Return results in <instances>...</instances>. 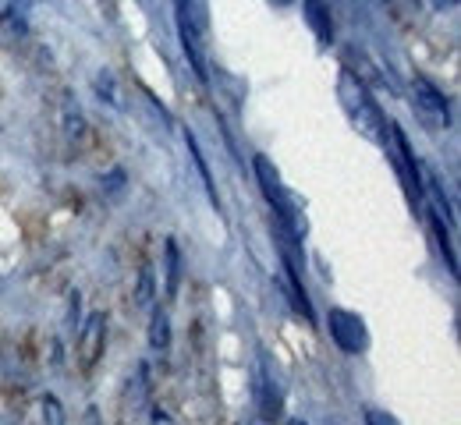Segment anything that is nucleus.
Masks as SVG:
<instances>
[{"instance_id":"obj_1","label":"nucleus","mask_w":461,"mask_h":425,"mask_svg":"<svg viewBox=\"0 0 461 425\" xmlns=\"http://www.w3.org/2000/svg\"><path fill=\"white\" fill-rule=\"evenodd\" d=\"M337 100H341V107H345L348 117H351V125H355L365 138H373V142L383 145V138H387L383 114H380V107L373 103V96H369L365 82H362L355 71H348V68L341 71V78H337Z\"/></svg>"},{"instance_id":"obj_2","label":"nucleus","mask_w":461,"mask_h":425,"mask_svg":"<svg viewBox=\"0 0 461 425\" xmlns=\"http://www.w3.org/2000/svg\"><path fill=\"white\" fill-rule=\"evenodd\" d=\"M174 15H177L181 43H184V50H189L192 68L199 71V78H206L202 43L209 36V4H206V0H174Z\"/></svg>"},{"instance_id":"obj_3","label":"nucleus","mask_w":461,"mask_h":425,"mask_svg":"<svg viewBox=\"0 0 461 425\" xmlns=\"http://www.w3.org/2000/svg\"><path fill=\"white\" fill-rule=\"evenodd\" d=\"M327 329H330V341L345 354H365L369 351V329H365V323L355 312L330 309L327 312Z\"/></svg>"},{"instance_id":"obj_4","label":"nucleus","mask_w":461,"mask_h":425,"mask_svg":"<svg viewBox=\"0 0 461 425\" xmlns=\"http://www.w3.org/2000/svg\"><path fill=\"white\" fill-rule=\"evenodd\" d=\"M103 347H107V319L100 312H92L75 341V358H78L82 372H92V365L103 358Z\"/></svg>"},{"instance_id":"obj_5","label":"nucleus","mask_w":461,"mask_h":425,"mask_svg":"<svg viewBox=\"0 0 461 425\" xmlns=\"http://www.w3.org/2000/svg\"><path fill=\"white\" fill-rule=\"evenodd\" d=\"M412 93H415V103H419V110H422V117L429 120V125H437V128L451 125V114H447V100H444V93H440L437 85H429L426 78H415Z\"/></svg>"},{"instance_id":"obj_6","label":"nucleus","mask_w":461,"mask_h":425,"mask_svg":"<svg viewBox=\"0 0 461 425\" xmlns=\"http://www.w3.org/2000/svg\"><path fill=\"white\" fill-rule=\"evenodd\" d=\"M302 11H305V21H309L313 36L320 43H330L333 39V21H330V11L323 0H302Z\"/></svg>"},{"instance_id":"obj_7","label":"nucleus","mask_w":461,"mask_h":425,"mask_svg":"<svg viewBox=\"0 0 461 425\" xmlns=\"http://www.w3.org/2000/svg\"><path fill=\"white\" fill-rule=\"evenodd\" d=\"M149 347L153 351H167L171 347V316L167 309H157L149 319Z\"/></svg>"},{"instance_id":"obj_8","label":"nucleus","mask_w":461,"mask_h":425,"mask_svg":"<svg viewBox=\"0 0 461 425\" xmlns=\"http://www.w3.org/2000/svg\"><path fill=\"white\" fill-rule=\"evenodd\" d=\"M177 284H181V255H177V241L167 237V298L177 294Z\"/></svg>"},{"instance_id":"obj_9","label":"nucleus","mask_w":461,"mask_h":425,"mask_svg":"<svg viewBox=\"0 0 461 425\" xmlns=\"http://www.w3.org/2000/svg\"><path fill=\"white\" fill-rule=\"evenodd\" d=\"M189 138V153H192V160H195V167H199V174H202V181H206V192H209V202L213 206H220L217 202V188H213V177H209V170H206V160H202V153H199V145H195V138H192V132L184 135Z\"/></svg>"},{"instance_id":"obj_10","label":"nucleus","mask_w":461,"mask_h":425,"mask_svg":"<svg viewBox=\"0 0 461 425\" xmlns=\"http://www.w3.org/2000/svg\"><path fill=\"white\" fill-rule=\"evenodd\" d=\"M40 408H43V425H68V418H64V408H60V401L53 397V393H46Z\"/></svg>"},{"instance_id":"obj_11","label":"nucleus","mask_w":461,"mask_h":425,"mask_svg":"<svg viewBox=\"0 0 461 425\" xmlns=\"http://www.w3.org/2000/svg\"><path fill=\"white\" fill-rule=\"evenodd\" d=\"M64 125H68V135H71V138H75V135H78V138L85 135V120H82L78 103H68V107H64Z\"/></svg>"},{"instance_id":"obj_12","label":"nucleus","mask_w":461,"mask_h":425,"mask_svg":"<svg viewBox=\"0 0 461 425\" xmlns=\"http://www.w3.org/2000/svg\"><path fill=\"white\" fill-rule=\"evenodd\" d=\"M139 305H146V301L153 298V269L149 266H142V273H139Z\"/></svg>"},{"instance_id":"obj_13","label":"nucleus","mask_w":461,"mask_h":425,"mask_svg":"<svg viewBox=\"0 0 461 425\" xmlns=\"http://www.w3.org/2000/svg\"><path fill=\"white\" fill-rule=\"evenodd\" d=\"M365 425H397V418L380 408H365Z\"/></svg>"},{"instance_id":"obj_14","label":"nucleus","mask_w":461,"mask_h":425,"mask_svg":"<svg viewBox=\"0 0 461 425\" xmlns=\"http://www.w3.org/2000/svg\"><path fill=\"white\" fill-rule=\"evenodd\" d=\"M270 4H277V8H291V4H298V0H270Z\"/></svg>"},{"instance_id":"obj_15","label":"nucleus","mask_w":461,"mask_h":425,"mask_svg":"<svg viewBox=\"0 0 461 425\" xmlns=\"http://www.w3.org/2000/svg\"><path fill=\"white\" fill-rule=\"evenodd\" d=\"M157 425H171V418L167 415H157Z\"/></svg>"},{"instance_id":"obj_16","label":"nucleus","mask_w":461,"mask_h":425,"mask_svg":"<svg viewBox=\"0 0 461 425\" xmlns=\"http://www.w3.org/2000/svg\"><path fill=\"white\" fill-rule=\"evenodd\" d=\"M288 425H305V422H302V418H291V422H288Z\"/></svg>"}]
</instances>
